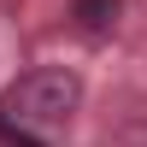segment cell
I'll return each mask as SVG.
<instances>
[{
  "instance_id": "cell-2",
  "label": "cell",
  "mask_w": 147,
  "mask_h": 147,
  "mask_svg": "<svg viewBox=\"0 0 147 147\" xmlns=\"http://www.w3.org/2000/svg\"><path fill=\"white\" fill-rule=\"evenodd\" d=\"M118 12H124V0H77L71 18H77L82 35H112L118 30Z\"/></svg>"
},
{
  "instance_id": "cell-1",
  "label": "cell",
  "mask_w": 147,
  "mask_h": 147,
  "mask_svg": "<svg viewBox=\"0 0 147 147\" xmlns=\"http://www.w3.org/2000/svg\"><path fill=\"white\" fill-rule=\"evenodd\" d=\"M77 106H82V77L65 65H41V71H24L0 94V129H12V136H59V129H71Z\"/></svg>"
}]
</instances>
